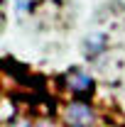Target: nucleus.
<instances>
[{
	"label": "nucleus",
	"mask_w": 125,
	"mask_h": 127,
	"mask_svg": "<svg viewBox=\"0 0 125 127\" xmlns=\"http://www.w3.org/2000/svg\"><path fill=\"white\" fill-rule=\"evenodd\" d=\"M34 127H59L54 120H49V117H44V120H39V122H34Z\"/></svg>",
	"instance_id": "obj_6"
},
{
	"label": "nucleus",
	"mask_w": 125,
	"mask_h": 127,
	"mask_svg": "<svg viewBox=\"0 0 125 127\" xmlns=\"http://www.w3.org/2000/svg\"><path fill=\"white\" fill-rule=\"evenodd\" d=\"M59 78V86H62L64 91H69V93L74 95L71 100H81V103H91V95L96 91V78L91 73H86V71H81V68H69L66 73L62 76H57Z\"/></svg>",
	"instance_id": "obj_1"
},
{
	"label": "nucleus",
	"mask_w": 125,
	"mask_h": 127,
	"mask_svg": "<svg viewBox=\"0 0 125 127\" xmlns=\"http://www.w3.org/2000/svg\"><path fill=\"white\" fill-rule=\"evenodd\" d=\"M47 2H62V0H47Z\"/></svg>",
	"instance_id": "obj_7"
},
{
	"label": "nucleus",
	"mask_w": 125,
	"mask_h": 127,
	"mask_svg": "<svg viewBox=\"0 0 125 127\" xmlns=\"http://www.w3.org/2000/svg\"><path fill=\"white\" fill-rule=\"evenodd\" d=\"M108 49V37L106 34H91L86 42H83V54L93 61L96 56H101L103 51Z\"/></svg>",
	"instance_id": "obj_3"
},
{
	"label": "nucleus",
	"mask_w": 125,
	"mask_h": 127,
	"mask_svg": "<svg viewBox=\"0 0 125 127\" xmlns=\"http://www.w3.org/2000/svg\"><path fill=\"white\" fill-rule=\"evenodd\" d=\"M37 7V0H15V10L17 12H32Z\"/></svg>",
	"instance_id": "obj_4"
},
{
	"label": "nucleus",
	"mask_w": 125,
	"mask_h": 127,
	"mask_svg": "<svg viewBox=\"0 0 125 127\" xmlns=\"http://www.w3.org/2000/svg\"><path fill=\"white\" fill-rule=\"evenodd\" d=\"M98 115H96L91 103H81V100H69L62 110V122L64 127H93Z\"/></svg>",
	"instance_id": "obj_2"
},
{
	"label": "nucleus",
	"mask_w": 125,
	"mask_h": 127,
	"mask_svg": "<svg viewBox=\"0 0 125 127\" xmlns=\"http://www.w3.org/2000/svg\"><path fill=\"white\" fill-rule=\"evenodd\" d=\"M10 125L12 127H34V122H32V120H10Z\"/></svg>",
	"instance_id": "obj_5"
}]
</instances>
